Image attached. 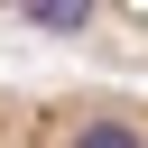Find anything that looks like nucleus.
<instances>
[{"label": "nucleus", "mask_w": 148, "mask_h": 148, "mask_svg": "<svg viewBox=\"0 0 148 148\" xmlns=\"http://www.w3.org/2000/svg\"><path fill=\"white\" fill-rule=\"evenodd\" d=\"M0 148H148V83H0Z\"/></svg>", "instance_id": "nucleus-1"}]
</instances>
